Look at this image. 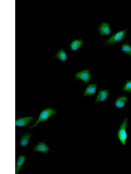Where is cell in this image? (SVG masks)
I'll list each match as a JSON object with an SVG mask.
<instances>
[{"label":"cell","instance_id":"6da1fadb","mask_svg":"<svg viewBox=\"0 0 131 174\" xmlns=\"http://www.w3.org/2000/svg\"><path fill=\"white\" fill-rule=\"evenodd\" d=\"M129 30L130 28H128L115 32L103 42V45L111 46L118 43L126 37Z\"/></svg>","mask_w":131,"mask_h":174},{"label":"cell","instance_id":"7a4b0ae2","mask_svg":"<svg viewBox=\"0 0 131 174\" xmlns=\"http://www.w3.org/2000/svg\"><path fill=\"white\" fill-rule=\"evenodd\" d=\"M56 113V110L52 107H48L44 109L39 114L36 123L33 125L30 126L29 128L31 129L36 127L40 123L46 121L51 116Z\"/></svg>","mask_w":131,"mask_h":174},{"label":"cell","instance_id":"3957f363","mask_svg":"<svg viewBox=\"0 0 131 174\" xmlns=\"http://www.w3.org/2000/svg\"><path fill=\"white\" fill-rule=\"evenodd\" d=\"M128 120L125 118L121 124L117 134V137L122 144L125 145L127 138L126 129L128 125Z\"/></svg>","mask_w":131,"mask_h":174},{"label":"cell","instance_id":"277c9868","mask_svg":"<svg viewBox=\"0 0 131 174\" xmlns=\"http://www.w3.org/2000/svg\"><path fill=\"white\" fill-rule=\"evenodd\" d=\"M75 79H81L82 81L87 83L91 80V77L90 70L86 69L81 71L75 74Z\"/></svg>","mask_w":131,"mask_h":174},{"label":"cell","instance_id":"5b68a950","mask_svg":"<svg viewBox=\"0 0 131 174\" xmlns=\"http://www.w3.org/2000/svg\"><path fill=\"white\" fill-rule=\"evenodd\" d=\"M98 30L100 36H104L109 35L112 32V29L109 23L103 21L99 24Z\"/></svg>","mask_w":131,"mask_h":174},{"label":"cell","instance_id":"8992f818","mask_svg":"<svg viewBox=\"0 0 131 174\" xmlns=\"http://www.w3.org/2000/svg\"><path fill=\"white\" fill-rule=\"evenodd\" d=\"M110 93V91L108 89L99 90L95 100V103H99L105 101L109 95Z\"/></svg>","mask_w":131,"mask_h":174},{"label":"cell","instance_id":"52a82bcc","mask_svg":"<svg viewBox=\"0 0 131 174\" xmlns=\"http://www.w3.org/2000/svg\"><path fill=\"white\" fill-rule=\"evenodd\" d=\"M34 119L33 116L19 118L15 120V125L20 127H26Z\"/></svg>","mask_w":131,"mask_h":174},{"label":"cell","instance_id":"ba28073f","mask_svg":"<svg viewBox=\"0 0 131 174\" xmlns=\"http://www.w3.org/2000/svg\"><path fill=\"white\" fill-rule=\"evenodd\" d=\"M34 152H41L43 154L48 153L51 150L46 143L43 141L39 142L33 148Z\"/></svg>","mask_w":131,"mask_h":174},{"label":"cell","instance_id":"9c48e42d","mask_svg":"<svg viewBox=\"0 0 131 174\" xmlns=\"http://www.w3.org/2000/svg\"><path fill=\"white\" fill-rule=\"evenodd\" d=\"M98 84L93 83L88 84L86 87L83 94L84 97L90 95H94L96 93Z\"/></svg>","mask_w":131,"mask_h":174},{"label":"cell","instance_id":"30bf717a","mask_svg":"<svg viewBox=\"0 0 131 174\" xmlns=\"http://www.w3.org/2000/svg\"><path fill=\"white\" fill-rule=\"evenodd\" d=\"M84 43L83 40L82 39H75L70 44V50L75 51L82 46Z\"/></svg>","mask_w":131,"mask_h":174},{"label":"cell","instance_id":"8fae6325","mask_svg":"<svg viewBox=\"0 0 131 174\" xmlns=\"http://www.w3.org/2000/svg\"><path fill=\"white\" fill-rule=\"evenodd\" d=\"M128 100V98L126 96H121L116 100L114 103L115 106L118 108H121L126 105Z\"/></svg>","mask_w":131,"mask_h":174},{"label":"cell","instance_id":"7c38bea8","mask_svg":"<svg viewBox=\"0 0 131 174\" xmlns=\"http://www.w3.org/2000/svg\"><path fill=\"white\" fill-rule=\"evenodd\" d=\"M26 157V155H20L18 156L16 163L15 174H18L22 165L25 163Z\"/></svg>","mask_w":131,"mask_h":174},{"label":"cell","instance_id":"4fadbf2b","mask_svg":"<svg viewBox=\"0 0 131 174\" xmlns=\"http://www.w3.org/2000/svg\"><path fill=\"white\" fill-rule=\"evenodd\" d=\"M54 57L63 62H65L68 58L67 54L63 48L59 50L54 55Z\"/></svg>","mask_w":131,"mask_h":174},{"label":"cell","instance_id":"5bb4252c","mask_svg":"<svg viewBox=\"0 0 131 174\" xmlns=\"http://www.w3.org/2000/svg\"><path fill=\"white\" fill-rule=\"evenodd\" d=\"M32 134L30 132H26L21 136L20 139L19 145L23 147H25L29 143V139Z\"/></svg>","mask_w":131,"mask_h":174},{"label":"cell","instance_id":"9a60e30c","mask_svg":"<svg viewBox=\"0 0 131 174\" xmlns=\"http://www.w3.org/2000/svg\"><path fill=\"white\" fill-rule=\"evenodd\" d=\"M121 50L125 54L131 57V45L128 41H126L122 44Z\"/></svg>","mask_w":131,"mask_h":174},{"label":"cell","instance_id":"2e32d148","mask_svg":"<svg viewBox=\"0 0 131 174\" xmlns=\"http://www.w3.org/2000/svg\"><path fill=\"white\" fill-rule=\"evenodd\" d=\"M123 92H126L131 93V79L126 80L124 83L121 89Z\"/></svg>","mask_w":131,"mask_h":174}]
</instances>
